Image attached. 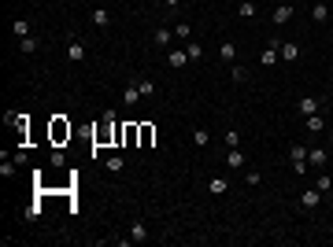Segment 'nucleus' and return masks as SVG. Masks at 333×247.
I'll use <instances>...</instances> for the list:
<instances>
[{
  "mask_svg": "<svg viewBox=\"0 0 333 247\" xmlns=\"http://www.w3.org/2000/svg\"><path fill=\"white\" fill-rule=\"evenodd\" d=\"M163 4H166V8H178V4H182V0H163Z\"/></svg>",
  "mask_w": 333,
  "mask_h": 247,
  "instance_id": "473e14b6",
  "label": "nucleus"
},
{
  "mask_svg": "<svg viewBox=\"0 0 333 247\" xmlns=\"http://www.w3.org/2000/svg\"><path fill=\"white\" fill-rule=\"evenodd\" d=\"M278 4H289V0H278Z\"/></svg>",
  "mask_w": 333,
  "mask_h": 247,
  "instance_id": "72a5a7b5",
  "label": "nucleus"
},
{
  "mask_svg": "<svg viewBox=\"0 0 333 247\" xmlns=\"http://www.w3.org/2000/svg\"><path fill=\"white\" fill-rule=\"evenodd\" d=\"M278 59H282V52H278V44H266V48H263V56H259V63H263V66H274Z\"/></svg>",
  "mask_w": 333,
  "mask_h": 247,
  "instance_id": "6e6552de",
  "label": "nucleus"
},
{
  "mask_svg": "<svg viewBox=\"0 0 333 247\" xmlns=\"http://www.w3.org/2000/svg\"><path fill=\"white\" fill-rule=\"evenodd\" d=\"M122 144L126 148H133V144H141V125H122Z\"/></svg>",
  "mask_w": 333,
  "mask_h": 247,
  "instance_id": "39448f33",
  "label": "nucleus"
},
{
  "mask_svg": "<svg viewBox=\"0 0 333 247\" xmlns=\"http://www.w3.org/2000/svg\"><path fill=\"white\" fill-rule=\"evenodd\" d=\"M308 129H311V133H322V129H326L322 115H308Z\"/></svg>",
  "mask_w": 333,
  "mask_h": 247,
  "instance_id": "5701e85b",
  "label": "nucleus"
},
{
  "mask_svg": "<svg viewBox=\"0 0 333 247\" xmlns=\"http://www.w3.org/2000/svg\"><path fill=\"white\" fill-rule=\"evenodd\" d=\"M289 159H292V170L304 177V173H308V148H304V144H292V148H289Z\"/></svg>",
  "mask_w": 333,
  "mask_h": 247,
  "instance_id": "f03ea898",
  "label": "nucleus"
},
{
  "mask_svg": "<svg viewBox=\"0 0 333 247\" xmlns=\"http://www.w3.org/2000/svg\"><path fill=\"white\" fill-rule=\"evenodd\" d=\"M67 59H71V63L85 59V44H82V41H71V44H67Z\"/></svg>",
  "mask_w": 333,
  "mask_h": 247,
  "instance_id": "9d476101",
  "label": "nucleus"
},
{
  "mask_svg": "<svg viewBox=\"0 0 333 247\" xmlns=\"http://www.w3.org/2000/svg\"><path fill=\"white\" fill-rule=\"evenodd\" d=\"M315 188H318V192H330L333 181H330V177H315Z\"/></svg>",
  "mask_w": 333,
  "mask_h": 247,
  "instance_id": "2f4dec72",
  "label": "nucleus"
},
{
  "mask_svg": "<svg viewBox=\"0 0 333 247\" xmlns=\"http://www.w3.org/2000/svg\"><path fill=\"white\" fill-rule=\"evenodd\" d=\"M318 196H322L318 188H304V196H300V203H304V206L311 210V206H318Z\"/></svg>",
  "mask_w": 333,
  "mask_h": 247,
  "instance_id": "a211bd4d",
  "label": "nucleus"
},
{
  "mask_svg": "<svg viewBox=\"0 0 333 247\" xmlns=\"http://www.w3.org/2000/svg\"><path fill=\"white\" fill-rule=\"evenodd\" d=\"M137 92H141L144 100H152V96H156V85H152V82H137Z\"/></svg>",
  "mask_w": 333,
  "mask_h": 247,
  "instance_id": "bb28decb",
  "label": "nucleus"
},
{
  "mask_svg": "<svg viewBox=\"0 0 333 247\" xmlns=\"http://www.w3.org/2000/svg\"><path fill=\"white\" fill-rule=\"evenodd\" d=\"M11 173H15V166L8 163V155H0V177H11Z\"/></svg>",
  "mask_w": 333,
  "mask_h": 247,
  "instance_id": "c756f323",
  "label": "nucleus"
},
{
  "mask_svg": "<svg viewBox=\"0 0 333 247\" xmlns=\"http://www.w3.org/2000/svg\"><path fill=\"white\" fill-rule=\"evenodd\" d=\"M218 59L233 63V59H237V44H233V41H222V44H218Z\"/></svg>",
  "mask_w": 333,
  "mask_h": 247,
  "instance_id": "ddd939ff",
  "label": "nucleus"
},
{
  "mask_svg": "<svg viewBox=\"0 0 333 247\" xmlns=\"http://www.w3.org/2000/svg\"><path fill=\"white\" fill-rule=\"evenodd\" d=\"M185 56H189V63H192V59H200V56H204V44H200V41H189V44H185Z\"/></svg>",
  "mask_w": 333,
  "mask_h": 247,
  "instance_id": "412c9836",
  "label": "nucleus"
},
{
  "mask_svg": "<svg viewBox=\"0 0 333 247\" xmlns=\"http://www.w3.org/2000/svg\"><path fill=\"white\" fill-rule=\"evenodd\" d=\"M130 240H133V244H144V240H148V225H144V222H133L130 225Z\"/></svg>",
  "mask_w": 333,
  "mask_h": 247,
  "instance_id": "1a4fd4ad",
  "label": "nucleus"
},
{
  "mask_svg": "<svg viewBox=\"0 0 333 247\" xmlns=\"http://www.w3.org/2000/svg\"><path fill=\"white\" fill-rule=\"evenodd\" d=\"M104 166H108V173H119V170H122V155H108V163H104Z\"/></svg>",
  "mask_w": 333,
  "mask_h": 247,
  "instance_id": "b1692460",
  "label": "nucleus"
},
{
  "mask_svg": "<svg viewBox=\"0 0 333 247\" xmlns=\"http://www.w3.org/2000/svg\"><path fill=\"white\" fill-rule=\"evenodd\" d=\"M237 15H241V19H252V15H256V4H252V0H241V8H237Z\"/></svg>",
  "mask_w": 333,
  "mask_h": 247,
  "instance_id": "393cba45",
  "label": "nucleus"
},
{
  "mask_svg": "<svg viewBox=\"0 0 333 247\" xmlns=\"http://www.w3.org/2000/svg\"><path fill=\"white\" fill-rule=\"evenodd\" d=\"M289 19H292V4H278V8H274V22L285 26Z\"/></svg>",
  "mask_w": 333,
  "mask_h": 247,
  "instance_id": "2eb2a0df",
  "label": "nucleus"
},
{
  "mask_svg": "<svg viewBox=\"0 0 333 247\" xmlns=\"http://www.w3.org/2000/svg\"><path fill=\"white\" fill-rule=\"evenodd\" d=\"M326 163H330V151H326V148H311V151H308V166H315V170H322Z\"/></svg>",
  "mask_w": 333,
  "mask_h": 247,
  "instance_id": "20e7f679",
  "label": "nucleus"
},
{
  "mask_svg": "<svg viewBox=\"0 0 333 247\" xmlns=\"http://www.w3.org/2000/svg\"><path fill=\"white\" fill-rule=\"evenodd\" d=\"M278 52H282V59H296V56H300V44L285 41V44H278Z\"/></svg>",
  "mask_w": 333,
  "mask_h": 247,
  "instance_id": "6ab92c4d",
  "label": "nucleus"
},
{
  "mask_svg": "<svg viewBox=\"0 0 333 247\" xmlns=\"http://www.w3.org/2000/svg\"><path fill=\"white\" fill-rule=\"evenodd\" d=\"M11 33H15V37H19V41H23V37H30V22H26V19H15V22H11Z\"/></svg>",
  "mask_w": 333,
  "mask_h": 247,
  "instance_id": "f3484780",
  "label": "nucleus"
},
{
  "mask_svg": "<svg viewBox=\"0 0 333 247\" xmlns=\"http://www.w3.org/2000/svg\"><path fill=\"white\" fill-rule=\"evenodd\" d=\"M122 100H126V107H133L137 100H144L141 92H137V85H130V89H122Z\"/></svg>",
  "mask_w": 333,
  "mask_h": 247,
  "instance_id": "aec40b11",
  "label": "nucleus"
},
{
  "mask_svg": "<svg viewBox=\"0 0 333 247\" xmlns=\"http://www.w3.org/2000/svg\"><path fill=\"white\" fill-rule=\"evenodd\" d=\"M311 19H315V22H326V19H330V8H326V4H315V8H311Z\"/></svg>",
  "mask_w": 333,
  "mask_h": 247,
  "instance_id": "4be33fe9",
  "label": "nucleus"
},
{
  "mask_svg": "<svg viewBox=\"0 0 333 247\" xmlns=\"http://www.w3.org/2000/svg\"><path fill=\"white\" fill-rule=\"evenodd\" d=\"M170 37H174V30H156V44H170Z\"/></svg>",
  "mask_w": 333,
  "mask_h": 247,
  "instance_id": "7c9ffc66",
  "label": "nucleus"
},
{
  "mask_svg": "<svg viewBox=\"0 0 333 247\" xmlns=\"http://www.w3.org/2000/svg\"><path fill=\"white\" fill-rule=\"evenodd\" d=\"M296 107H300V115L308 118V115H318V111H322V100H318V96H300Z\"/></svg>",
  "mask_w": 333,
  "mask_h": 247,
  "instance_id": "7ed1b4c3",
  "label": "nucleus"
},
{
  "mask_svg": "<svg viewBox=\"0 0 333 247\" xmlns=\"http://www.w3.org/2000/svg\"><path fill=\"white\" fill-rule=\"evenodd\" d=\"M192 144H196V148H208V144H211V133L204 129V125H196V129H192Z\"/></svg>",
  "mask_w": 333,
  "mask_h": 247,
  "instance_id": "dca6fc26",
  "label": "nucleus"
},
{
  "mask_svg": "<svg viewBox=\"0 0 333 247\" xmlns=\"http://www.w3.org/2000/svg\"><path fill=\"white\" fill-rule=\"evenodd\" d=\"M152 140H156V125L141 122V148H152Z\"/></svg>",
  "mask_w": 333,
  "mask_h": 247,
  "instance_id": "4468645a",
  "label": "nucleus"
},
{
  "mask_svg": "<svg viewBox=\"0 0 333 247\" xmlns=\"http://www.w3.org/2000/svg\"><path fill=\"white\" fill-rule=\"evenodd\" d=\"M226 148H241V133L237 129H226Z\"/></svg>",
  "mask_w": 333,
  "mask_h": 247,
  "instance_id": "cd10ccee",
  "label": "nucleus"
},
{
  "mask_svg": "<svg viewBox=\"0 0 333 247\" xmlns=\"http://www.w3.org/2000/svg\"><path fill=\"white\" fill-rule=\"evenodd\" d=\"M19 48H23L26 56H30V52H37V37H33V33H30V37H23V41H19Z\"/></svg>",
  "mask_w": 333,
  "mask_h": 247,
  "instance_id": "a878e982",
  "label": "nucleus"
},
{
  "mask_svg": "<svg viewBox=\"0 0 333 247\" xmlns=\"http://www.w3.org/2000/svg\"><path fill=\"white\" fill-rule=\"evenodd\" d=\"M226 166H230V170H241V166H244V151H241V148H230V155H226Z\"/></svg>",
  "mask_w": 333,
  "mask_h": 247,
  "instance_id": "9b49d317",
  "label": "nucleus"
},
{
  "mask_svg": "<svg viewBox=\"0 0 333 247\" xmlns=\"http://www.w3.org/2000/svg\"><path fill=\"white\" fill-rule=\"evenodd\" d=\"M93 26H96V30H108V26H111V11L108 8H93Z\"/></svg>",
  "mask_w": 333,
  "mask_h": 247,
  "instance_id": "423d86ee",
  "label": "nucleus"
},
{
  "mask_svg": "<svg viewBox=\"0 0 333 247\" xmlns=\"http://www.w3.org/2000/svg\"><path fill=\"white\" fill-rule=\"evenodd\" d=\"M208 188H211V196H226V192H230V181H226V177H211Z\"/></svg>",
  "mask_w": 333,
  "mask_h": 247,
  "instance_id": "f8f14e48",
  "label": "nucleus"
},
{
  "mask_svg": "<svg viewBox=\"0 0 333 247\" xmlns=\"http://www.w3.org/2000/svg\"><path fill=\"white\" fill-rule=\"evenodd\" d=\"M185 63H189V56H185V48H170V52H166V66H174V70H182Z\"/></svg>",
  "mask_w": 333,
  "mask_h": 247,
  "instance_id": "0eeeda50",
  "label": "nucleus"
},
{
  "mask_svg": "<svg viewBox=\"0 0 333 247\" xmlns=\"http://www.w3.org/2000/svg\"><path fill=\"white\" fill-rule=\"evenodd\" d=\"M71 133H74V125L67 122L63 115H56V118H52V122H48V137H52V144H56V148H59V144H67V140H71Z\"/></svg>",
  "mask_w": 333,
  "mask_h": 247,
  "instance_id": "f257e3e1",
  "label": "nucleus"
},
{
  "mask_svg": "<svg viewBox=\"0 0 333 247\" xmlns=\"http://www.w3.org/2000/svg\"><path fill=\"white\" fill-rule=\"evenodd\" d=\"M189 33H192L189 22H178V26H174V37H182V41H189Z\"/></svg>",
  "mask_w": 333,
  "mask_h": 247,
  "instance_id": "c85d7f7f",
  "label": "nucleus"
}]
</instances>
